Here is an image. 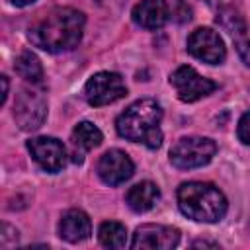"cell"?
<instances>
[{"label":"cell","instance_id":"8992f818","mask_svg":"<svg viewBox=\"0 0 250 250\" xmlns=\"http://www.w3.org/2000/svg\"><path fill=\"white\" fill-rule=\"evenodd\" d=\"M14 117L20 129L23 131H35L43 125L47 117V102L39 90L33 88H21L16 96L14 104Z\"/></svg>","mask_w":250,"mask_h":250},{"label":"cell","instance_id":"9c48e42d","mask_svg":"<svg viewBox=\"0 0 250 250\" xmlns=\"http://www.w3.org/2000/svg\"><path fill=\"white\" fill-rule=\"evenodd\" d=\"M180 242V230L166 225H141L131 240L135 250H172Z\"/></svg>","mask_w":250,"mask_h":250},{"label":"cell","instance_id":"5b68a950","mask_svg":"<svg viewBox=\"0 0 250 250\" xmlns=\"http://www.w3.org/2000/svg\"><path fill=\"white\" fill-rule=\"evenodd\" d=\"M125 94H127V88H125L121 74L109 72V70L96 72L84 86V98L94 107L113 104Z\"/></svg>","mask_w":250,"mask_h":250},{"label":"cell","instance_id":"e0dca14e","mask_svg":"<svg viewBox=\"0 0 250 250\" xmlns=\"http://www.w3.org/2000/svg\"><path fill=\"white\" fill-rule=\"evenodd\" d=\"M98 238L105 248H123L127 244V230L121 223L105 221L100 225Z\"/></svg>","mask_w":250,"mask_h":250},{"label":"cell","instance_id":"ffe728a7","mask_svg":"<svg viewBox=\"0 0 250 250\" xmlns=\"http://www.w3.org/2000/svg\"><path fill=\"white\" fill-rule=\"evenodd\" d=\"M236 133H238V139H240L244 145H250V111H246V113L240 117Z\"/></svg>","mask_w":250,"mask_h":250},{"label":"cell","instance_id":"9a60e30c","mask_svg":"<svg viewBox=\"0 0 250 250\" xmlns=\"http://www.w3.org/2000/svg\"><path fill=\"white\" fill-rule=\"evenodd\" d=\"M158 197H160L158 186L152 184V182H141V184L133 186V188L127 191V195H125L127 205H129L133 211H137V213H145V211L152 209L154 203L158 201Z\"/></svg>","mask_w":250,"mask_h":250},{"label":"cell","instance_id":"44dd1931","mask_svg":"<svg viewBox=\"0 0 250 250\" xmlns=\"http://www.w3.org/2000/svg\"><path fill=\"white\" fill-rule=\"evenodd\" d=\"M0 82H2V98H0V104L4 105L6 104V98H8V78L6 76H0Z\"/></svg>","mask_w":250,"mask_h":250},{"label":"cell","instance_id":"3957f363","mask_svg":"<svg viewBox=\"0 0 250 250\" xmlns=\"http://www.w3.org/2000/svg\"><path fill=\"white\" fill-rule=\"evenodd\" d=\"M180 211L197 223H217L227 213V199L219 188L207 182H188L178 188Z\"/></svg>","mask_w":250,"mask_h":250},{"label":"cell","instance_id":"603a6c76","mask_svg":"<svg viewBox=\"0 0 250 250\" xmlns=\"http://www.w3.org/2000/svg\"><path fill=\"white\" fill-rule=\"evenodd\" d=\"M10 2H12L14 6H20V8H21V6H27V4H31V2H35V0H10Z\"/></svg>","mask_w":250,"mask_h":250},{"label":"cell","instance_id":"ac0fdd59","mask_svg":"<svg viewBox=\"0 0 250 250\" xmlns=\"http://www.w3.org/2000/svg\"><path fill=\"white\" fill-rule=\"evenodd\" d=\"M217 21H219L230 35H234V33L244 25L242 16H240L234 8H223V10L219 12V16H217Z\"/></svg>","mask_w":250,"mask_h":250},{"label":"cell","instance_id":"30bf717a","mask_svg":"<svg viewBox=\"0 0 250 250\" xmlns=\"http://www.w3.org/2000/svg\"><path fill=\"white\" fill-rule=\"evenodd\" d=\"M27 150L45 172H61L66 164V148L55 137H35L27 141Z\"/></svg>","mask_w":250,"mask_h":250},{"label":"cell","instance_id":"7a4b0ae2","mask_svg":"<svg viewBox=\"0 0 250 250\" xmlns=\"http://www.w3.org/2000/svg\"><path fill=\"white\" fill-rule=\"evenodd\" d=\"M160 119H162V107L156 100L145 98L131 104L115 121V129L121 137L143 143L148 148H158L162 143V131H160Z\"/></svg>","mask_w":250,"mask_h":250},{"label":"cell","instance_id":"52a82bcc","mask_svg":"<svg viewBox=\"0 0 250 250\" xmlns=\"http://www.w3.org/2000/svg\"><path fill=\"white\" fill-rule=\"evenodd\" d=\"M170 84L174 86L178 98L182 102H195L207 94H211L217 84L205 76H201L191 66H180L170 74Z\"/></svg>","mask_w":250,"mask_h":250},{"label":"cell","instance_id":"5bb4252c","mask_svg":"<svg viewBox=\"0 0 250 250\" xmlns=\"http://www.w3.org/2000/svg\"><path fill=\"white\" fill-rule=\"evenodd\" d=\"M104 135L102 131L90 123V121H82L74 127L72 135H70V141H72V160L76 164H80L84 160V152L90 150V148H96L100 143H102Z\"/></svg>","mask_w":250,"mask_h":250},{"label":"cell","instance_id":"7402d4cb","mask_svg":"<svg viewBox=\"0 0 250 250\" xmlns=\"http://www.w3.org/2000/svg\"><path fill=\"white\" fill-rule=\"evenodd\" d=\"M193 246L197 248V246H211V248H217L219 244H215V242H205V240H197V242H193Z\"/></svg>","mask_w":250,"mask_h":250},{"label":"cell","instance_id":"4fadbf2b","mask_svg":"<svg viewBox=\"0 0 250 250\" xmlns=\"http://www.w3.org/2000/svg\"><path fill=\"white\" fill-rule=\"evenodd\" d=\"M59 232L66 242H82L92 232L90 217L80 209H68L61 219Z\"/></svg>","mask_w":250,"mask_h":250},{"label":"cell","instance_id":"ba28073f","mask_svg":"<svg viewBox=\"0 0 250 250\" xmlns=\"http://www.w3.org/2000/svg\"><path fill=\"white\" fill-rule=\"evenodd\" d=\"M188 51L195 59L209 62V64H221L227 57L225 43L217 31L211 27H197L188 37Z\"/></svg>","mask_w":250,"mask_h":250},{"label":"cell","instance_id":"6da1fadb","mask_svg":"<svg viewBox=\"0 0 250 250\" xmlns=\"http://www.w3.org/2000/svg\"><path fill=\"white\" fill-rule=\"evenodd\" d=\"M84 14L74 8H53L43 14L29 27V41L49 53H62L74 49L84 31Z\"/></svg>","mask_w":250,"mask_h":250},{"label":"cell","instance_id":"2e32d148","mask_svg":"<svg viewBox=\"0 0 250 250\" xmlns=\"http://www.w3.org/2000/svg\"><path fill=\"white\" fill-rule=\"evenodd\" d=\"M14 68H16V72H18L23 80H27V82L37 84V82H41V78H43V66H41L39 59H37L31 51L20 53L18 59H16Z\"/></svg>","mask_w":250,"mask_h":250},{"label":"cell","instance_id":"d6986e66","mask_svg":"<svg viewBox=\"0 0 250 250\" xmlns=\"http://www.w3.org/2000/svg\"><path fill=\"white\" fill-rule=\"evenodd\" d=\"M232 39H234V47H236L240 59L244 61V64L250 66V25L244 23V25L232 35Z\"/></svg>","mask_w":250,"mask_h":250},{"label":"cell","instance_id":"8fae6325","mask_svg":"<svg viewBox=\"0 0 250 250\" xmlns=\"http://www.w3.org/2000/svg\"><path fill=\"white\" fill-rule=\"evenodd\" d=\"M133 160L119 148H111L102 154L98 162V176L107 186H119L133 176Z\"/></svg>","mask_w":250,"mask_h":250},{"label":"cell","instance_id":"7c38bea8","mask_svg":"<svg viewBox=\"0 0 250 250\" xmlns=\"http://www.w3.org/2000/svg\"><path fill=\"white\" fill-rule=\"evenodd\" d=\"M133 20L145 29H158L168 20V4L164 0H141L133 8Z\"/></svg>","mask_w":250,"mask_h":250},{"label":"cell","instance_id":"277c9868","mask_svg":"<svg viewBox=\"0 0 250 250\" xmlns=\"http://www.w3.org/2000/svg\"><path fill=\"white\" fill-rule=\"evenodd\" d=\"M217 152L215 141L207 137H184L170 148V162L180 170L205 166Z\"/></svg>","mask_w":250,"mask_h":250}]
</instances>
